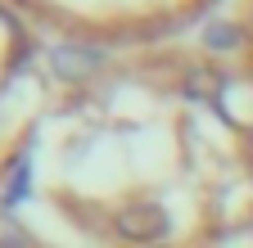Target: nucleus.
Segmentation results:
<instances>
[{
  "label": "nucleus",
  "instance_id": "obj_1",
  "mask_svg": "<svg viewBox=\"0 0 253 248\" xmlns=\"http://www.w3.org/2000/svg\"><path fill=\"white\" fill-rule=\"evenodd\" d=\"M27 180L77 248H217L253 226V117L208 54L126 50L54 90Z\"/></svg>",
  "mask_w": 253,
  "mask_h": 248
},
{
  "label": "nucleus",
  "instance_id": "obj_2",
  "mask_svg": "<svg viewBox=\"0 0 253 248\" xmlns=\"http://www.w3.org/2000/svg\"><path fill=\"white\" fill-rule=\"evenodd\" d=\"M37 32H54L82 45L104 50H145L195 23L212 0H5Z\"/></svg>",
  "mask_w": 253,
  "mask_h": 248
},
{
  "label": "nucleus",
  "instance_id": "obj_3",
  "mask_svg": "<svg viewBox=\"0 0 253 248\" xmlns=\"http://www.w3.org/2000/svg\"><path fill=\"white\" fill-rule=\"evenodd\" d=\"M50 100L54 86L41 64L37 27L0 0V176L23 153H32L37 131L50 113Z\"/></svg>",
  "mask_w": 253,
  "mask_h": 248
},
{
  "label": "nucleus",
  "instance_id": "obj_4",
  "mask_svg": "<svg viewBox=\"0 0 253 248\" xmlns=\"http://www.w3.org/2000/svg\"><path fill=\"white\" fill-rule=\"evenodd\" d=\"M240 72L253 90V0H240Z\"/></svg>",
  "mask_w": 253,
  "mask_h": 248
},
{
  "label": "nucleus",
  "instance_id": "obj_5",
  "mask_svg": "<svg viewBox=\"0 0 253 248\" xmlns=\"http://www.w3.org/2000/svg\"><path fill=\"white\" fill-rule=\"evenodd\" d=\"M0 248H37L32 235H14V230H0Z\"/></svg>",
  "mask_w": 253,
  "mask_h": 248
}]
</instances>
